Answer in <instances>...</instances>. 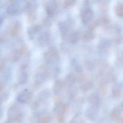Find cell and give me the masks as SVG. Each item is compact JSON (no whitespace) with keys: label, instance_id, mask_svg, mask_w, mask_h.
Masks as SVG:
<instances>
[{"label":"cell","instance_id":"1","mask_svg":"<svg viewBox=\"0 0 123 123\" xmlns=\"http://www.w3.org/2000/svg\"><path fill=\"white\" fill-rule=\"evenodd\" d=\"M44 59L48 62H52L59 59V54L54 48H50L44 53Z\"/></svg>","mask_w":123,"mask_h":123},{"label":"cell","instance_id":"2","mask_svg":"<svg viewBox=\"0 0 123 123\" xmlns=\"http://www.w3.org/2000/svg\"><path fill=\"white\" fill-rule=\"evenodd\" d=\"M94 16L93 12L90 9H86L81 13V19L84 24H88L91 21Z\"/></svg>","mask_w":123,"mask_h":123},{"label":"cell","instance_id":"3","mask_svg":"<svg viewBox=\"0 0 123 123\" xmlns=\"http://www.w3.org/2000/svg\"><path fill=\"white\" fill-rule=\"evenodd\" d=\"M31 98V94L30 91L27 90H23L22 92L20 93L18 95V99L20 102H22V103H25L28 101Z\"/></svg>","mask_w":123,"mask_h":123},{"label":"cell","instance_id":"4","mask_svg":"<svg viewBox=\"0 0 123 123\" xmlns=\"http://www.w3.org/2000/svg\"><path fill=\"white\" fill-rule=\"evenodd\" d=\"M20 116V112L17 107L12 106L9 109L8 111V116L12 120L18 119Z\"/></svg>","mask_w":123,"mask_h":123},{"label":"cell","instance_id":"5","mask_svg":"<svg viewBox=\"0 0 123 123\" xmlns=\"http://www.w3.org/2000/svg\"><path fill=\"white\" fill-rule=\"evenodd\" d=\"M98 113V111L97 109V106H93L90 109H88V110L86 112V115L90 119H94L96 118Z\"/></svg>","mask_w":123,"mask_h":123},{"label":"cell","instance_id":"6","mask_svg":"<svg viewBox=\"0 0 123 123\" xmlns=\"http://www.w3.org/2000/svg\"><path fill=\"white\" fill-rule=\"evenodd\" d=\"M94 37V35L91 31H85V32H84V33L81 36L82 39L84 42H89L93 39Z\"/></svg>","mask_w":123,"mask_h":123},{"label":"cell","instance_id":"7","mask_svg":"<svg viewBox=\"0 0 123 123\" xmlns=\"http://www.w3.org/2000/svg\"><path fill=\"white\" fill-rule=\"evenodd\" d=\"M38 42L40 44L42 45H45L47 43L48 41H49V36L48 34L46 33H43L40 36L39 38L38 39Z\"/></svg>","mask_w":123,"mask_h":123},{"label":"cell","instance_id":"8","mask_svg":"<svg viewBox=\"0 0 123 123\" xmlns=\"http://www.w3.org/2000/svg\"><path fill=\"white\" fill-rule=\"evenodd\" d=\"M28 78V75L25 72H20L18 77V82L20 84H24L26 82Z\"/></svg>","mask_w":123,"mask_h":123},{"label":"cell","instance_id":"9","mask_svg":"<svg viewBox=\"0 0 123 123\" xmlns=\"http://www.w3.org/2000/svg\"><path fill=\"white\" fill-rule=\"evenodd\" d=\"M89 101L93 104V106H97L99 103V98L96 94H92L90 96Z\"/></svg>","mask_w":123,"mask_h":123},{"label":"cell","instance_id":"10","mask_svg":"<svg viewBox=\"0 0 123 123\" xmlns=\"http://www.w3.org/2000/svg\"><path fill=\"white\" fill-rule=\"evenodd\" d=\"M69 39L72 43H76V42H78V39H79V35L77 33L74 32L73 33L71 34Z\"/></svg>","mask_w":123,"mask_h":123},{"label":"cell","instance_id":"11","mask_svg":"<svg viewBox=\"0 0 123 123\" xmlns=\"http://www.w3.org/2000/svg\"><path fill=\"white\" fill-rule=\"evenodd\" d=\"M64 108L62 104H58L55 108V111L57 114H61L63 112Z\"/></svg>","mask_w":123,"mask_h":123},{"label":"cell","instance_id":"12","mask_svg":"<svg viewBox=\"0 0 123 123\" xmlns=\"http://www.w3.org/2000/svg\"><path fill=\"white\" fill-rule=\"evenodd\" d=\"M92 87V83L91 82H86V83H84L82 86L81 88L84 90H88L89 89H91Z\"/></svg>","mask_w":123,"mask_h":123},{"label":"cell","instance_id":"13","mask_svg":"<svg viewBox=\"0 0 123 123\" xmlns=\"http://www.w3.org/2000/svg\"><path fill=\"white\" fill-rule=\"evenodd\" d=\"M60 29L61 31L64 33H66V32L68 31V25L67 24H64V23H61L60 24Z\"/></svg>","mask_w":123,"mask_h":123},{"label":"cell","instance_id":"14","mask_svg":"<svg viewBox=\"0 0 123 123\" xmlns=\"http://www.w3.org/2000/svg\"><path fill=\"white\" fill-rule=\"evenodd\" d=\"M62 83L60 81H56L55 84V86H54V90H55V92L60 91L61 90V88H62Z\"/></svg>","mask_w":123,"mask_h":123}]
</instances>
